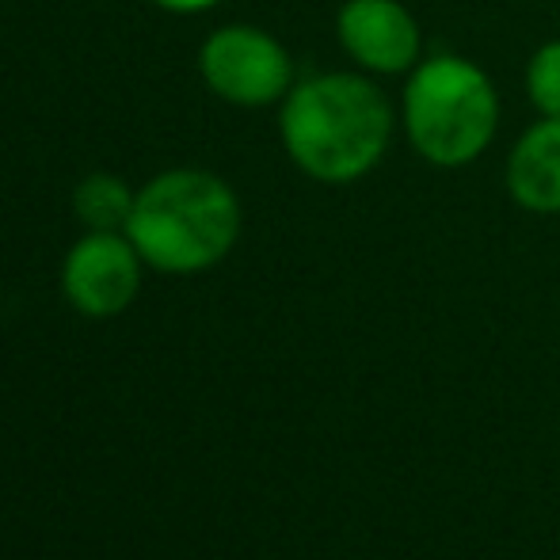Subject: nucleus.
Listing matches in <instances>:
<instances>
[{
    "label": "nucleus",
    "instance_id": "obj_1",
    "mask_svg": "<svg viewBox=\"0 0 560 560\" xmlns=\"http://www.w3.org/2000/svg\"><path fill=\"white\" fill-rule=\"evenodd\" d=\"M397 112L370 73H317L294 81L279 104V138L298 172L328 187L370 176L385 161Z\"/></svg>",
    "mask_w": 560,
    "mask_h": 560
},
{
    "label": "nucleus",
    "instance_id": "obj_2",
    "mask_svg": "<svg viewBox=\"0 0 560 560\" xmlns=\"http://www.w3.org/2000/svg\"><path fill=\"white\" fill-rule=\"evenodd\" d=\"M241 225V199L222 176L207 168H168L138 187L126 236L153 271L199 275L236 248Z\"/></svg>",
    "mask_w": 560,
    "mask_h": 560
},
{
    "label": "nucleus",
    "instance_id": "obj_3",
    "mask_svg": "<svg viewBox=\"0 0 560 560\" xmlns=\"http://www.w3.org/2000/svg\"><path fill=\"white\" fill-rule=\"evenodd\" d=\"M408 145L431 168H469L488 153L500 126V92L485 66L462 54H431L405 81Z\"/></svg>",
    "mask_w": 560,
    "mask_h": 560
},
{
    "label": "nucleus",
    "instance_id": "obj_4",
    "mask_svg": "<svg viewBox=\"0 0 560 560\" xmlns=\"http://www.w3.org/2000/svg\"><path fill=\"white\" fill-rule=\"evenodd\" d=\"M199 73L218 100L233 107L282 104L294 89V58L264 27L229 23L218 27L199 50Z\"/></svg>",
    "mask_w": 560,
    "mask_h": 560
},
{
    "label": "nucleus",
    "instance_id": "obj_5",
    "mask_svg": "<svg viewBox=\"0 0 560 560\" xmlns=\"http://www.w3.org/2000/svg\"><path fill=\"white\" fill-rule=\"evenodd\" d=\"M145 259L126 233H84L61 264L66 302L84 317H118L141 290Z\"/></svg>",
    "mask_w": 560,
    "mask_h": 560
},
{
    "label": "nucleus",
    "instance_id": "obj_6",
    "mask_svg": "<svg viewBox=\"0 0 560 560\" xmlns=\"http://www.w3.org/2000/svg\"><path fill=\"white\" fill-rule=\"evenodd\" d=\"M336 38L370 77H408L423 61V31L405 0H343Z\"/></svg>",
    "mask_w": 560,
    "mask_h": 560
},
{
    "label": "nucleus",
    "instance_id": "obj_7",
    "mask_svg": "<svg viewBox=\"0 0 560 560\" xmlns=\"http://www.w3.org/2000/svg\"><path fill=\"white\" fill-rule=\"evenodd\" d=\"M508 195L526 214H560V118L541 115L508 153Z\"/></svg>",
    "mask_w": 560,
    "mask_h": 560
},
{
    "label": "nucleus",
    "instance_id": "obj_8",
    "mask_svg": "<svg viewBox=\"0 0 560 560\" xmlns=\"http://www.w3.org/2000/svg\"><path fill=\"white\" fill-rule=\"evenodd\" d=\"M133 191L115 172H92L73 187V214L92 233H126V222L133 214Z\"/></svg>",
    "mask_w": 560,
    "mask_h": 560
},
{
    "label": "nucleus",
    "instance_id": "obj_9",
    "mask_svg": "<svg viewBox=\"0 0 560 560\" xmlns=\"http://www.w3.org/2000/svg\"><path fill=\"white\" fill-rule=\"evenodd\" d=\"M526 96L534 112L560 118V38H549L526 61Z\"/></svg>",
    "mask_w": 560,
    "mask_h": 560
},
{
    "label": "nucleus",
    "instance_id": "obj_10",
    "mask_svg": "<svg viewBox=\"0 0 560 560\" xmlns=\"http://www.w3.org/2000/svg\"><path fill=\"white\" fill-rule=\"evenodd\" d=\"M156 4L161 12H176V15H195V12H207V8L222 4V0H149Z\"/></svg>",
    "mask_w": 560,
    "mask_h": 560
}]
</instances>
